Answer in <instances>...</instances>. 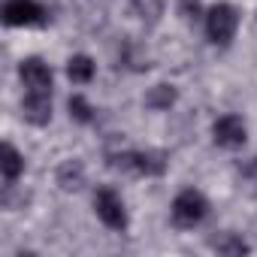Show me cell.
<instances>
[{"mask_svg":"<svg viewBox=\"0 0 257 257\" xmlns=\"http://www.w3.org/2000/svg\"><path fill=\"white\" fill-rule=\"evenodd\" d=\"M206 212H209V203H206V197H203L200 191H194V188L179 191L176 200H173V224L182 227V230L197 227V224L206 218Z\"/></svg>","mask_w":257,"mask_h":257,"instance_id":"obj_1","label":"cell"},{"mask_svg":"<svg viewBox=\"0 0 257 257\" xmlns=\"http://www.w3.org/2000/svg\"><path fill=\"white\" fill-rule=\"evenodd\" d=\"M239 28V13L230 4H215L206 16V34L215 46H227Z\"/></svg>","mask_w":257,"mask_h":257,"instance_id":"obj_2","label":"cell"},{"mask_svg":"<svg viewBox=\"0 0 257 257\" xmlns=\"http://www.w3.org/2000/svg\"><path fill=\"white\" fill-rule=\"evenodd\" d=\"M46 7L37 4V0H7L4 7V22L10 28H34L46 22Z\"/></svg>","mask_w":257,"mask_h":257,"instance_id":"obj_3","label":"cell"},{"mask_svg":"<svg viewBox=\"0 0 257 257\" xmlns=\"http://www.w3.org/2000/svg\"><path fill=\"white\" fill-rule=\"evenodd\" d=\"M94 209H97V218H100L109 230H124V227H127L124 203H121V197H118L112 188H100V191H97Z\"/></svg>","mask_w":257,"mask_h":257,"instance_id":"obj_4","label":"cell"},{"mask_svg":"<svg viewBox=\"0 0 257 257\" xmlns=\"http://www.w3.org/2000/svg\"><path fill=\"white\" fill-rule=\"evenodd\" d=\"M112 167L131 170V173H140V176H161V173L167 170L164 158L155 155V152H127V155H115V158H112Z\"/></svg>","mask_w":257,"mask_h":257,"instance_id":"obj_5","label":"cell"},{"mask_svg":"<svg viewBox=\"0 0 257 257\" xmlns=\"http://www.w3.org/2000/svg\"><path fill=\"white\" fill-rule=\"evenodd\" d=\"M212 137L221 149H239V146H245L248 131H245V121L239 115H221L212 124Z\"/></svg>","mask_w":257,"mask_h":257,"instance_id":"obj_6","label":"cell"},{"mask_svg":"<svg viewBox=\"0 0 257 257\" xmlns=\"http://www.w3.org/2000/svg\"><path fill=\"white\" fill-rule=\"evenodd\" d=\"M19 76L25 82L28 91H40V94H52V70L49 64H43L40 58H25L19 67Z\"/></svg>","mask_w":257,"mask_h":257,"instance_id":"obj_7","label":"cell"},{"mask_svg":"<svg viewBox=\"0 0 257 257\" xmlns=\"http://www.w3.org/2000/svg\"><path fill=\"white\" fill-rule=\"evenodd\" d=\"M22 112L31 124L43 127L52 121V97L49 94H40V91H28L25 94V103H22Z\"/></svg>","mask_w":257,"mask_h":257,"instance_id":"obj_8","label":"cell"},{"mask_svg":"<svg viewBox=\"0 0 257 257\" xmlns=\"http://www.w3.org/2000/svg\"><path fill=\"white\" fill-rule=\"evenodd\" d=\"M0 173H4V182H7V185H13V182L25 173V158H22L10 143L4 146V155H0Z\"/></svg>","mask_w":257,"mask_h":257,"instance_id":"obj_9","label":"cell"},{"mask_svg":"<svg viewBox=\"0 0 257 257\" xmlns=\"http://www.w3.org/2000/svg\"><path fill=\"white\" fill-rule=\"evenodd\" d=\"M67 73H70V79H73V82L85 85V82H91V79H94L97 67H94V61H91L88 55H73V58H70V64H67Z\"/></svg>","mask_w":257,"mask_h":257,"instance_id":"obj_10","label":"cell"},{"mask_svg":"<svg viewBox=\"0 0 257 257\" xmlns=\"http://www.w3.org/2000/svg\"><path fill=\"white\" fill-rule=\"evenodd\" d=\"M82 179H85V170H82L79 161H67V164L58 170V182H61L64 191H76V188H82Z\"/></svg>","mask_w":257,"mask_h":257,"instance_id":"obj_11","label":"cell"},{"mask_svg":"<svg viewBox=\"0 0 257 257\" xmlns=\"http://www.w3.org/2000/svg\"><path fill=\"white\" fill-rule=\"evenodd\" d=\"M176 103V91H173V85H155L149 94H146V106L149 109H170Z\"/></svg>","mask_w":257,"mask_h":257,"instance_id":"obj_12","label":"cell"},{"mask_svg":"<svg viewBox=\"0 0 257 257\" xmlns=\"http://www.w3.org/2000/svg\"><path fill=\"white\" fill-rule=\"evenodd\" d=\"M70 115H73L76 121H82V124H91V121H94V109H91V103H88L82 94H73V97H70Z\"/></svg>","mask_w":257,"mask_h":257,"instance_id":"obj_13","label":"cell"},{"mask_svg":"<svg viewBox=\"0 0 257 257\" xmlns=\"http://www.w3.org/2000/svg\"><path fill=\"white\" fill-rule=\"evenodd\" d=\"M134 7H137V13H140L143 19L149 16V19L155 22V19L161 16V0H134Z\"/></svg>","mask_w":257,"mask_h":257,"instance_id":"obj_14","label":"cell"},{"mask_svg":"<svg viewBox=\"0 0 257 257\" xmlns=\"http://www.w3.org/2000/svg\"><path fill=\"white\" fill-rule=\"evenodd\" d=\"M215 248H218V251H224V254H245V251H248V245H245V242H239V239L215 242Z\"/></svg>","mask_w":257,"mask_h":257,"instance_id":"obj_15","label":"cell"},{"mask_svg":"<svg viewBox=\"0 0 257 257\" xmlns=\"http://www.w3.org/2000/svg\"><path fill=\"white\" fill-rule=\"evenodd\" d=\"M200 13H203V4H200V0H182V16H185L188 22H197Z\"/></svg>","mask_w":257,"mask_h":257,"instance_id":"obj_16","label":"cell"}]
</instances>
